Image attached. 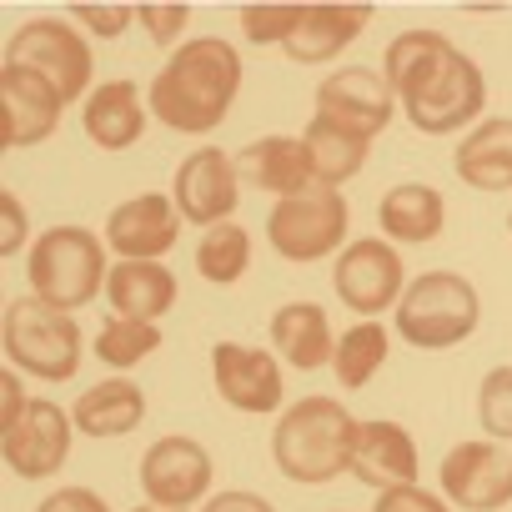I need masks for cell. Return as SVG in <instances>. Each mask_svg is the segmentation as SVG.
I'll return each mask as SVG.
<instances>
[{"label": "cell", "mask_w": 512, "mask_h": 512, "mask_svg": "<svg viewBox=\"0 0 512 512\" xmlns=\"http://www.w3.org/2000/svg\"><path fill=\"white\" fill-rule=\"evenodd\" d=\"M387 86L402 96L407 121L427 136L462 131L487 106V81L442 31H402L387 46Z\"/></svg>", "instance_id": "1"}, {"label": "cell", "mask_w": 512, "mask_h": 512, "mask_svg": "<svg viewBox=\"0 0 512 512\" xmlns=\"http://www.w3.org/2000/svg\"><path fill=\"white\" fill-rule=\"evenodd\" d=\"M141 417H146V392L126 377H106V382L86 387L71 407V422L86 437H126L141 427Z\"/></svg>", "instance_id": "21"}, {"label": "cell", "mask_w": 512, "mask_h": 512, "mask_svg": "<svg viewBox=\"0 0 512 512\" xmlns=\"http://www.w3.org/2000/svg\"><path fill=\"white\" fill-rule=\"evenodd\" d=\"M36 512H111V507H106V497L91 492V487H61V492H51Z\"/></svg>", "instance_id": "36"}, {"label": "cell", "mask_w": 512, "mask_h": 512, "mask_svg": "<svg viewBox=\"0 0 512 512\" xmlns=\"http://www.w3.org/2000/svg\"><path fill=\"white\" fill-rule=\"evenodd\" d=\"M377 221L392 241L402 246H422L432 236H442V221H447V201L437 186H422V181H402L382 196L377 206Z\"/></svg>", "instance_id": "26"}, {"label": "cell", "mask_w": 512, "mask_h": 512, "mask_svg": "<svg viewBox=\"0 0 512 512\" xmlns=\"http://www.w3.org/2000/svg\"><path fill=\"white\" fill-rule=\"evenodd\" d=\"M236 91H241L236 46L221 36H196V41L171 51V61L146 86V101H151V116L161 126L201 136V131H216L226 121Z\"/></svg>", "instance_id": "2"}, {"label": "cell", "mask_w": 512, "mask_h": 512, "mask_svg": "<svg viewBox=\"0 0 512 512\" xmlns=\"http://www.w3.org/2000/svg\"><path fill=\"white\" fill-rule=\"evenodd\" d=\"M6 357L11 367L46 377V382H66L81 367V327L71 322V312L46 307L41 297H21L6 307Z\"/></svg>", "instance_id": "6"}, {"label": "cell", "mask_w": 512, "mask_h": 512, "mask_svg": "<svg viewBox=\"0 0 512 512\" xmlns=\"http://www.w3.org/2000/svg\"><path fill=\"white\" fill-rule=\"evenodd\" d=\"M297 26H302V6H246L241 11V36L251 46H287Z\"/></svg>", "instance_id": "32"}, {"label": "cell", "mask_w": 512, "mask_h": 512, "mask_svg": "<svg viewBox=\"0 0 512 512\" xmlns=\"http://www.w3.org/2000/svg\"><path fill=\"white\" fill-rule=\"evenodd\" d=\"M372 26V6H302V26L287 41V56L302 66L332 61Z\"/></svg>", "instance_id": "20"}, {"label": "cell", "mask_w": 512, "mask_h": 512, "mask_svg": "<svg viewBox=\"0 0 512 512\" xmlns=\"http://www.w3.org/2000/svg\"><path fill=\"white\" fill-rule=\"evenodd\" d=\"M407 277H402V251H392L387 241H377V236H362V241H352L347 251H337V272H332V287H337V297L352 307V312H362V317H377V312H387L392 302H402V287Z\"/></svg>", "instance_id": "10"}, {"label": "cell", "mask_w": 512, "mask_h": 512, "mask_svg": "<svg viewBox=\"0 0 512 512\" xmlns=\"http://www.w3.org/2000/svg\"><path fill=\"white\" fill-rule=\"evenodd\" d=\"M161 347V332L156 322H131V317H111L101 332H96V357L111 367V372H131L141 357H151Z\"/></svg>", "instance_id": "30"}, {"label": "cell", "mask_w": 512, "mask_h": 512, "mask_svg": "<svg viewBox=\"0 0 512 512\" xmlns=\"http://www.w3.org/2000/svg\"><path fill=\"white\" fill-rule=\"evenodd\" d=\"M477 287L457 272H422L402 302H397V332L402 342L422 347V352H442V347H457L477 332Z\"/></svg>", "instance_id": "5"}, {"label": "cell", "mask_w": 512, "mask_h": 512, "mask_svg": "<svg viewBox=\"0 0 512 512\" xmlns=\"http://www.w3.org/2000/svg\"><path fill=\"white\" fill-rule=\"evenodd\" d=\"M76 11V21L86 26V31H96V36H121L136 16H141V6H71Z\"/></svg>", "instance_id": "33"}, {"label": "cell", "mask_w": 512, "mask_h": 512, "mask_svg": "<svg viewBox=\"0 0 512 512\" xmlns=\"http://www.w3.org/2000/svg\"><path fill=\"white\" fill-rule=\"evenodd\" d=\"M236 171H241L246 186L272 191L277 201L302 196V191L317 186L312 151H307V141H297V136H262V141H251V146L236 156Z\"/></svg>", "instance_id": "18"}, {"label": "cell", "mask_w": 512, "mask_h": 512, "mask_svg": "<svg viewBox=\"0 0 512 512\" xmlns=\"http://www.w3.org/2000/svg\"><path fill=\"white\" fill-rule=\"evenodd\" d=\"M437 477L442 492L467 512H497L512 502V452L502 442H457Z\"/></svg>", "instance_id": "12"}, {"label": "cell", "mask_w": 512, "mask_h": 512, "mask_svg": "<svg viewBox=\"0 0 512 512\" xmlns=\"http://www.w3.org/2000/svg\"><path fill=\"white\" fill-rule=\"evenodd\" d=\"M0 111H6V146H41L66 111V96L26 66H0Z\"/></svg>", "instance_id": "16"}, {"label": "cell", "mask_w": 512, "mask_h": 512, "mask_svg": "<svg viewBox=\"0 0 512 512\" xmlns=\"http://www.w3.org/2000/svg\"><path fill=\"white\" fill-rule=\"evenodd\" d=\"M106 297H111L116 317L156 322L161 312L176 307V277L161 262H116L106 277Z\"/></svg>", "instance_id": "22"}, {"label": "cell", "mask_w": 512, "mask_h": 512, "mask_svg": "<svg viewBox=\"0 0 512 512\" xmlns=\"http://www.w3.org/2000/svg\"><path fill=\"white\" fill-rule=\"evenodd\" d=\"M382 362H387V327L362 322V327H347V332L337 337L332 372H337V382H342L347 392L367 387V382H372V372H377Z\"/></svg>", "instance_id": "29"}, {"label": "cell", "mask_w": 512, "mask_h": 512, "mask_svg": "<svg viewBox=\"0 0 512 512\" xmlns=\"http://www.w3.org/2000/svg\"><path fill=\"white\" fill-rule=\"evenodd\" d=\"M141 487L156 507L186 512L211 492V452L196 437H156L141 457Z\"/></svg>", "instance_id": "11"}, {"label": "cell", "mask_w": 512, "mask_h": 512, "mask_svg": "<svg viewBox=\"0 0 512 512\" xmlns=\"http://www.w3.org/2000/svg\"><path fill=\"white\" fill-rule=\"evenodd\" d=\"M236 191H241V171L226 151L201 146L176 166V211L191 226H221L236 211Z\"/></svg>", "instance_id": "13"}, {"label": "cell", "mask_w": 512, "mask_h": 512, "mask_svg": "<svg viewBox=\"0 0 512 512\" xmlns=\"http://www.w3.org/2000/svg\"><path fill=\"white\" fill-rule=\"evenodd\" d=\"M347 201L332 186H312L302 196L277 201V211L267 216V241L287 262H322V256L342 251L347 241Z\"/></svg>", "instance_id": "7"}, {"label": "cell", "mask_w": 512, "mask_h": 512, "mask_svg": "<svg viewBox=\"0 0 512 512\" xmlns=\"http://www.w3.org/2000/svg\"><path fill=\"white\" fill-rule=\"evenodd\" d=\"M71 437H76V422L66 417V407L46 397H26V407L6 422V467L26 482L56 477L71 457Z\"/></svg>", "instance_id": "9"}, {"label": "cell", "mask_w": 512, "mask_h": 512, "mask_svg": "<svg viewBox=\"0 0 512 512\" xmlns=\"http://www.w3.org/2000/svg\"><path fill=\"white\" fill-rule=\"evenodd\" d=\"M477 422L492 442H512V367H492L477 392Z\"/></svg>", "instance_id": "31"}, {"label": "cell", "mask_w": 512, "mask_h": 512, "mask_svg": "<svg viewBox=\"0 0 512 512\" xmlns=\"http://www.w3.org/2000/svg\"><path fill=\"white\" fill-rule=\"evenodd\" d=\"M452 166H457V176L472 191H507L512 186V121L492 116V121L472 126L462 136Z\"/></svg>", "instance_id": "23"}, {"label": "cell", "mask_w": 512, "mask_h": 512, "mask_svg": "<svg viewBox=\"0 0 512 512\" xmlns=\"http://www.w3.org/2000/svg\"><path fill=\"white\" fill-rule=\"evenodd\" d=\"M181 236V211L171 196H131L111 211L106 221V241L111 251H121V262H161V251H171Z\"/></svg>", "instance_id": "17"}, {"label": "cell", "mask_w": 512, "mask_h": 512, "mask_svg": "<svg viewBox=\"0 0 512 512\" xmlns=\"http://www.w3.org/2000/svg\"><path fill=\"white\" fill-rule=\"evenodd\" d=\"M106 277H111L106 246L86 226H51L31 246V292L56 312H76V307L96 302Z\"/></svg>", "instance_id": "4"}, {"label": "cell", "mask_w": 512, "mask_h": 512, "mask_svg": "<svg viewBox=\"0 0 512 512\" xmlns=\"http://www.w3.org/2000/svg\"><path fill=\"white\" fill-rule=\"evenodd\" d=\"M357 427L362 422H352V412L337 397H302L277 417L272 457H277L282 477H292L302 487H322V482L352 472Z\"/></svg>", "instance_id": "3"}, {"label": "cell", "mask_w": 512, "mask_h": 512, "mask_svg": "<svg viewBox=\"0 0 512 512\" xmlns=\"http://www.w3.org/2000/svg\"><path fill=\"white\" fill-rule=\"evenodd\" d=\"M272 347L302 367V372H317L337 357V337H332V322L317 302H287L277 317H272Z\"/></svg>", "instance_id": "25"}, {"label": "cell", "mask_w": 512, "mask_h": 512, "mask_svg": "<svg viewBox=\"0 0 512 512\" xmlns=\"http://www.w3.org/2000/svg\"><path fill=\"white\" fill-rule=\"evenodd\" d=\"M0 206H6V241H0V256H11L21 246V206H16V196H0Z\"/></svg>", "instance_id": "38"}, {"label": "cell", "mask_w": 512, "mask_h": 512, "mask_svg": "<svg viewBox=\"0 0 512 512\" xmlns=\"http://www.w3.org/2000/svg\"><path fill=\"white\" fill-rule=\"evenodd\" d=\"M246 267H251V236H246V226L221 221V226H211V231L201 236V246H196V272H201L211 287L241 282Z\"/></svg>", "instance_id": "28"}, {"label": "cell", "mask_w": 512, "mask_h": 512, "mask_svg": "<svg viewBox=\"0 0 512 512\" xmlns=\"http://www.w3.org/2000/svg\"><path fill=\"white\" fill-rule=\"evenodd\" d=\"M211 382L226 407L236 412H277L282 407V367L262 347L216 342L211 347Z\"/></svg>", "instance_id": "14"}, {"label": "cell", "mask_w": 512, "mask_h": 512, "mask_svg": "<svg viewBox=\"0 0 512 512\" xmlns=\"http://www.w3.org/2000/svg\"><path fill=\"white\" fill-rule=\"evenodd\" d=\"M186 21H191L186 6H141V26H146V36H151L156 46H171V41L186 31Z\"/></svg>", "instance_id": "34"}, {"label": "cell", "mask_w": 512, "mask_h": 512, "mask_svg": "<svg viewBox=\"0 0 512 512\" xmlns=\"http://www.w3.org/2000/svg\"><path fill=\"white\" fill-rule=\"evenodd\" d=\"M6 66H26V71H41L61 96L66 106L91 86V46L76 26L56 21V16H41V21H26L11 46H6Z\"/></svg>", "instance_id": "8"}, {"label": "cell", "mask_w": 512, "mask_h": 512, "mask_svg": "<svg viewBox=\"0 0 512 512\" xmlns=\"http://www.w3.org/2000/svg\"><path fill=\"white\" fill-rule=\"evenodd\" d=\"M201 512H277L267 497H256V492H216Z\"/></svg>", "instance_id": "37"}, {"label": "cell", "mask_w": 512, "mask_h": 512, "mask_svg": "<svg viewBox=\"0 0 512 512\" xmlns=\"http://www.w3.org/2000/svg\"><path fill=\"white\" fill-rule=\"evenodd\" d=\"M417 442L402 422H362L357 427V447H352V472L377 487V492H392V487H417Z\"/></svg>", "instance_id": "19"}, {"label": "cell", "mask_w": 512, "mask_h": 512, "mask_svg": "<svg viewBox=\"0 0 512 512\" xmlns=\"http://www.w3.org/2000/svg\"><path fill=\"white\" fill-rule=\"evenodd\" d=\"M302 141H307V151H312L317 186H332V191L367 166V146H372L367 136H357V131H347V126H332V121H322V116L307 121Z\"/></svg>", "instance_id": "27"}, {"label": "cell", "mask_w": 512, "mask_h": 512, "mask_svg": "<svg viewBox=\"0 0 512 512\" xmlns=\"http://www.w3.org/2000/svg\"><path fill=\"white\" fill-rule=\"evenodd\" d=\"M372 512H447V502L422 487H392V492H377Z\"/></svg>", "instance_id": "35"}, {"label": "cell", "mask_w": 512, "mask_h": 512, "mask_svg": "<svg viewBox=\"0 0 512 512\" xmlns=\"http://www.w3.org/2000/svg\"><path fill=\"white\" fill-rule=\"evenodd\" d=\"M81 121H86V136H91L96 146H106V151H126V146H136L141 131H146L141 91H136L131 81H106V86L91 91Z\"/></svg>", "instance_id": "24"}, {"label": "cell", "mask_w": 512, "mask_h": 512, "mask_svg": "<svg viewBox=\"0 0 512 512\" xmlns=\"http://www.w3.org/2000/svg\"><path fill=\"white\" fill-rule=\"evenodd\" d=\"M131 512H171V507H156V502H146V507H131Z\"/></svg>", "instance_id": "39"}, {"label": "cell", "mask_w": 512, "mask_h": 512, "mask_svg": "<svg viewBox=\"0 0 512 512\" xmlns=\"http://www.w3.org/2000/svg\"><path fill=\"white\" fill-rule=\"evenodd\" d=\"M312 116H322L332 126H347V131L372 141L392 121V86H387V76H377L367 66H347V71H337L317 86V111Z\"/></svg>", "instance_id": "15"}, {"label": "cell", "mask_w": 512, "mask_h": 512, "mask_svg": "<svg viewBox=\"0 0 512 512\" xmlns=\"http://www.w3.org/2000/svg\"><path fill=\"white\" fill-rule=\"evenodd\" d=\"M507 226H512V216H507Z\"/></svg>", "instance_id": "40"}]
</instances>
